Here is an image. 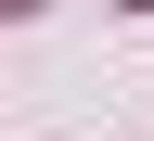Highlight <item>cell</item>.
Returning a JSON list of instances; mask_svg holds the SVG:
<instances>
[{
	"instance_id": "1",
	"label": "cell",
	"mask_w": 154,
	"mask_h": 141,
	"mask_svg": "<svg viewBox=\"0 0 154 141\" xmlns=\"http://www.w3.org/2000/svg\"><path fill=\"white\" fill-rule=\"evenodd\" d=\"M128 13H154V0H128Z\"/></svg>"
}]
</instances>
